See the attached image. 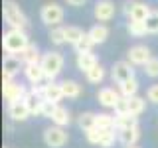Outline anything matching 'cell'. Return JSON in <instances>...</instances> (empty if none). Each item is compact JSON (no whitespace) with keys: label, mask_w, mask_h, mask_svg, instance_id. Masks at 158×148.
I'll use <instances>...</instances> for the list:
<instances>
[{"label":"cell","mask_w":158,"mask_h":148,"mask_svg":"<svg viewBox=\"0 0 158 148\" xmlns=\"http://www.w3.org/2000/svg\"><path fill=\"white\" fill-rule=\"evenodd\" d=\"M30 43L32 42H30V36L26 34V30L8 28V32H4L2 36V47L8 56H20Z\"/></svg>","instance_id":"1"},{"label":"cell","mask_w":158,"mask_h":148,"mask_svg":"<svg viewBox=\"0 0 158 148\" xmlns=\"http://www.w3.org/2000/svg\"><path fill=\"white\" fill-rule=\"evenodd\" d=\"M69 142V134L63 126L52 125L44 130V144L48 148H63Z\"/></svg>","instance_id":"5"},{"label":"cell","mask_w":158,"mask_h":148,"mask_svg":"<svg viewBox=\"0 0 158 148\" xmlns=\"http://www.w3.org/2000/svg\"><path fill=\"white\" fill-rule=\"evenodd\" d=\"M138 89H140V83H138L136 77H132V79H128V81H125V83H121V85H118V91H121V95L127 97V99L138 95Z\"/></svg>","instance_id":"26"},{"label":"cell","mask_w":158,"mask_h":148,"mask_svg":"<svg viewBox=\"0 0 158 148\" xmlns=\"http://www.w3.org/2000/svg\"><path fill=\"white\" fill-rule=\"evenodd\" d=\"M135 73H136L135 65H132L131 61H127V59L115 61L113 67H111V79H113V83H117V85H121V83H125V81H128V79H132V77H136Z\"/></svg>","instance_id":"6"},{"label":"cell","mask_w":158,"mask_h":148,"mask_svg":"<svg viewBox=\"0 0 158 148\" xmlns=\"http://www.w3.org/2000/svg\"><path fill=\"white\" fill-rule=\"evenodd\" d=\"M77 126L81 128L83 132L91 130V128H97V113H91V111H85L77 117Z\"/></svg>","instance_id":"22"},{"label":"cell","mask_w":158,"mask_h":148,"mask_svg":"<svg viewBox=\"0 0 158 148\" xmlns=\"http://www.w3.org/2000/svg\"><path fill=\"white\" fill-rule=\"evenodd\" d=\"M56 103H52V101H44L42 103V117L44 118H49V117H52L53 115V111H56Z\"/></svg>","instance_id":"37"},{"label":"cell","mask_w":158,"mask_h":148,"mask_svg":"<svg viewBox=\"0 0 158 148\" xmlns=\"http://www.w3.org/2000/svg\"><path fill=\"white\" fill-rule=\"evenodd\" d=\"M128 148H140V146H128Z\"/></svg>","instance_id":"40"},{"label":"cell","mask_w":158,"mask_h":148,"mask_svg":"<svg viewBox=\"0 0 158 148\" xmlns=\"http://www.w3.org/2000/svg\"><path fill=\"white\" fill-rule=\"evenodd\" d=\"M115 142H118V130L117 128H101V142H99V148H113Z\"/></svg>","instance_id":"23"},{"label":"cell","mask_w":158,"mask_h":148,"mask_svg":"<svg viewBox=\"0 0 158 148\" xmlns=\"http://www.w3.org/2000/svg\"><path fill=\"white\" fill-rule=\"evenodd\" d=\"M42 93H44V101H52V103H56V105H59L61 99H65L61 83H57V81H46L44 87H42Z\"/></svg>","instance_id":"13"},{"label":"cell","mask_w":158,"mask_h":148,"mask_svg":"<svg viewBox=\"0 0 158 148\" xmlns=\"http://www.w3.org/2000/svg\"><path fill=\"white\" fill-rule=\"evenodd\" d=\"M142 71H144V75L146 77H150V79H158V57L156 56H152L150 59H148V63L144 67H142Z\"/></svg>","instance_id":"33"},{"label":"cell","mask_w":158,"mask_h":148,"mask_svg":"<svg viewBox=\"0 0 158 148\" xmlns=\"http://www.w3.org/2000/svg\"><path fill=\"white\" fill-rule=\"evenodd\" d=\"M105 77H107V69L99 63V65H95L93 69H89V71L85 73V79H87V83H91V85H101L103 81H105Z\"/></svg>","instance_id":"24"},{"label":"cell","mask_w":158,"mask_h":148,"mask_svg":"<svg viewBox=\"0 0 158 148\" xmlns=\"http://www.w3.org/2000/svg\"><path fill=\"white\" fill-rule=\"evenodd\" d=\"M24 79L30 83V85H44L46 81V73L40 63H30V65H24Z\"/></svg>","instance_id":"14"},{"label":"cell","mask_w":158,"mask_h":148,"mask_svg":"<svg viewBox=\"0 0 158 148\" xmlns=\"http://www.w3.org/2000/svg\"><path fill=\"white\" fill-rule=\"evenodd\" d=\"M99 65V59L93 51H85V53H75V67L81 73H87L89 69H93Z\"/></svg>","instance_id":"16"},{"label":"cell","mask_w":158,"mask_h":148,"mask_svg":"<svg viewBox=\"0 0 158 148\" xmlns=\"http://www.w3.org/2000/svg\"><path fill=\"white\" fill-rule=\"evenodd\" d=\"M146 103H148L146 97H138V95L128 97V113L135 115V117H140L146 111Z\"/></svg>","instance_id":"25"},{"label":"cell","mask_w":158,"mask_h":148,"mask_svg":"<svg viewBox=\"0 0 158 148\" xmlns=\"http://www.w3.org/2000/svg\"><path fill=\"white\" fill-rule=\"evenodd\" d=\"M117 14V6L113 0H97L95 6H93V16L99 24H105V22H111Z\"/></svg>","instance_id":"7"},{"label":"cell","mask_w":158,"mask_h":148,"mask_svg":"<svg viewBox=\"0 0 158 148\" xmlns=\"http://www.w3.org/2000/svg\"><path fill=\"white\" fill-rule=\"evenodd\" d=\"M61 89H63L65 99H79L83 95V87L79 85L75 79H65V81H61Z\"/></svg>","instance_id":"20"},{"label":"cell","mask_w":158,"mask_h":148,"mask_svg":"<svg viewBox=\"0 0 158 148\" xmlns=\"http://www.w3.org/2000/svg\"><path fill=\"white\" fill-rule=\"evenodd\" d=\"M138 125V117L131 115V113H125V115H115V128L121 130V128H128Z\"/></svg>","instance_id":"27"},{"label":"cell","mask_w":158,"mask_h":148,"mask_svg":"<svg viewBox=\"0 0 158 148\" xmlns=\"http://www.w3.org/2000/svg\"><path fill=\"white\" fill-rule=\"evenodd\" d=\"M63 18H65V10H63V6L57 4V2H48V4H44V6L40 8V20L49 28L61 26Z\"/></svg>","instance_id":"4"},{"label":"cell","mask_w":158,"mask_h":148,"mask_svg":"<svg viewBox=\"0 0 158 148\" xmlns=\"http://www.w3.org/2000/svg\"><path fill=\"white\" fill-rule=\"evenodd\" d=\"M2 93H4V99L6 103H16V101H24L28 89L22 85V83H16V81H2Z\"/></svg>","instance_id":"9"},{"label":"cell","mask_w":158,"mask_h":148,"mask_svg":"<svg viewBox=\"0 0 158 148\" xmlns=\"http://www.w3.org/2000/svg\"><path fill=\"white\" fill-rule=\"evenodd\" d=\"M42 56H44V53H40V47L36 46V43H30V46L24 49L18 57L22 59L24 65H30V63H40V61H42Z\"/></svg>","instance_id":"19"},{"label":"cell","mask_w":158,"mask_h":148,"mask_svg":"<svg viewBox=\"0 0 158 148\" xmlns=\"http://www.w3.org/2000/svg\"><path fill=\"white\" fill-rule=\"evenodd\" d=\"M152 8L148 6L146 2H136L132 0V6H131V12H128V20H138V22H146V18L150 16Z\"/></svg>","instance_id":"17"},{"label":"cell","mask_w":158,"mask_h":148,"mask_svg":"<svg viewBox=\"0 0 158 148\" xmlns=\"http://www.w3.org/2000/svg\"><path fill=\"white\" fill-rule=\"evenodd\" d=\"M49 121H52V125H57V126L65 128L69 122H71V113H69V109H65L63 105H57L56 111H53V115L49 117Z\"/></svg>","instance_id":"18"},{"label":"cell","mask_w":158,"mask_h":148,"mask_svg":"<svg viewBox=\"0 0 158 148\" xmlns=\"http://www.w3.org/2000/svg\"><path fill=\"white\" fill-rule=\"evenodd\" d=\"M127 32L131 34L132 38H142L146 36V24L144 22H138V20H128L127 22Z\"/></svg>","instance_id":"29"},{"label":"cell","mask_w":158,"mask_h":148,"mask_svg":"<svg viewBox=\"0 0 158 148\" xmlns=\"http://www.w3.org/2000/svg\"><path fill=\"white\" fill-rule=\"evenodd\" d=\"M85 138L89 144L93 146H99V142H101V128H91V130L85 132Z\"/></svg>","instance_id":"35"},{"label":"cell","mask_w":158,"mask_h":148,"mask_svg":"<svg viewBox=\"0 0 158 148\" xmlns=\"http://www.w3.org/2000/svg\"><path fill=\"white\" fill-rule=\"evenodd\" d=\"M63 30H65V43H69V46H75L79 39L85 36V32L79 26H63Z\"/></svg>","instance_id":"28"},{"label":"cell","mask_w":158,"mask_h":148,"mask_svg":"<svg viewBox=\"0 0 158 148\" xmlns=\"http://www.w3.org/2000/svg\"><path fill=\"white\" fill-rule=\"evenodd\" d=\"M97 128H115V115L97 113Z\"/></svg>","instance_id":"32"},{"label":"cell","mask_w":158,"mask_h":148,"mask_svg":"<svg viewBox=\"0 0 158 148\" xmlns=\"http://www.w3.org/2000/svg\"><path fill=\"white\" fill-rule=\"evenodd\" d=\"M150 57H152L150 47L142 46V43H136V46L128 47V51H127V61H131L135 67H144Z\"/></svg>","instance_id":"8"},{"label":"cell","mask_w":158,"mask_h":148,"mask_svg":"<svg viewBox=\"0 0 158 148\" xmlns=\"http://www.w3.org/2000/svg\"><path fill=\"white\" fill-rule=\"evenodd\" d=\"M42 65L44 73H46V81H56L59 77V73L63 71V65H65V57L57 51V49H49L42 56Z\"/></svg>","instance_id":"2"},{"label":"cell","mask_w":158,"mask_h":148,"mask_svg":"<svg viewBox=\"0 0 158 148\" xmlns=\"http://www.w3.org/2000/svg\"><path fill=\"white\" fill-rule=\"evenodd\" d=\"M144 24H146V32L152 34V36H156L158 34V10H152Z\"/></svg>","instance_id":"34"},{"label":"cell","mask_w":158,"mask_h":148,"mask_svg":"<svg viewBox=\"0 0 158 148\" xmlns=\"http://www.w3.org/2000/svg\"><path fill=\"white\" fill-rule=\"evenodd\" d=\"M113 111H115V115H125V113H128V99L123 97L121 101L117 103V107L113 109Z\"/></svg>","instance_id":"38"},{"label":"cell","mask_w":158,"mask_h":148,"mask_svg":"<svg viewBox=\"0 0 158 148\" xmlns=\"http://www.w3.org/2000/svg\"><path fill=\"white\" fill-rule=\"evenodd\" d=\"M89 36H91V39L95 42V46H101V43H105L107 39H109V28L105 26V24H95L91 30H89Z\"/></svg>","instance_id":"21"},{"label":"cell","mask_w":158,"mask_h":148,"mask_svg":"<svg viewBox=\"0 0 158 148\" xmlns=\"http://www.w3.org/2000/svg\"><path fill=\"white\" fill-rule=\"evenodd\" d=\"M146 101L152 103V105H158V83H152L146 89Z\"/></svg>","instance_id":"36"},{"label":"cell","mask_w":158,"mask_h":148,"mask_svg":"<svg viewBox=\"0 0 158 148\" xmlns=\"http://www.w3.org/2000/svg\"><path fill=\"white\" fill-rule=\"evenodd\" d=\"M20 69H24V63L18 56H4L2 63V81H14L16 75L20 73Z\"/></svg>","instance_id":"10"},{"label":"cell","mask_w":158,"mask_h":148,"mask_svg":"<svg viewBox=\"0 0 158 148\" xmlns=\"http://www.w3.org/2000/svg\"><path fill=\"white\" fill-rule=\"evenodd\" d=\"M8 117L14 122H24L32 117V113H30L26 101H16V103H10L8 105Z\"/></svg>","instance_id":"12"},{"label":"cell","mask_w":158,"mask_h":148,"mask_svg":"<svg viewBox=\"0 0 158 148\" xmlns=\"http://www.w3.org/2000/svg\"><path fill=\"white\" fill-rule=\"evenodd\" d=\"M123 99L121 91L118 89H113V87H101L97 91V103L101 105L103 109H115L117 103Z\"/></svg>","instance_id":"11"},{"label":"cell","mask_w":158,"mask_h":148,"mask_svg":"<svg viewBox=\"0 0 158 148\" xmlns=\"http://www.w3.org/2000/svg\"><path fill=\"white\" fill-rule=\"evenodd\" d=\"M48 38H49V42H52L53 46H63V43H65V30H63V26L52 28L49 34H48Z\"/></svg>","instance_id":"30"},{"label":"cell","mask_w":158,"mask_h":148,"mask_svg":"<svg viewBox=\"0 0 158 148\" xmlns=\"http://www.w3.org/2000/svg\"><path fill=\"white\" fill-rule=\"evenodd\" d=\"M2 16H4V22L8 24V28H16V30H26L28 28V16L24 14V10L20 8L14 0H4Z\"/></svg>","instance_id":"3"},{"label":"cell","mask_w":158,"mask_h":148,"mask_svg":"<svg viewBox=\"0 0 158 148\" xmlns=\"http://www.w3.org/2000/svg\"><path fill=\"white\" fill-rule=\"evenodd\" d=\"M140 140V126H128V128H121L118 130V142H121L125 148L128 146H136V142Z\"/></svg>","instance_id":"15"},{"label":"cell","mask_w":158,"mask_h":148,"mask_svg":"<svg viewBox=\"0 0 158 148\" xmlns=\"http://www.w3.org/2000/svg\"><path fill=\"white\" fill-rule=\"evenodd\" d=\"M65 2H67V6L81 8V6H85V4H87V0H65Z\"/></svg>","instance_id":"39"},{"label":"cell","mask_w":158,"mask_h":148,"mask_svg":"<svg viewBox=\"0 0 158 148\" xmlns=\"http://www.w3.org/2000/svg\"><path fill=\"white\" fill-rule=\"evenodd\" d=\"M93 46H95V42H93L91 36L85 32V36L73 46V49H75V53H85V51H93Z\"/></svg>","instance_id":"31"}]
</instances>
